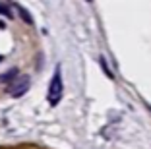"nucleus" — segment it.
<instances>
[{
	"label": "nucleus",
	"instance_id": "obj_3",
	"mask_svg": "<svg viewBox=\"0 0 151 149\" xmlns=\"http://www.w3.org/2000/svg\"><path fill=\"white\" fill-rule=\"evenodd\" d=\"M16 10H18L19 18L23 19V23H27V25H31V23H33V18H31V14L27 12L25 8H22V6H18V8H16Z\"/></svg>",
	"mask_w": 151,
	"mask_h": 149
},
{
	"label": "nucleus",
	"instance_id": "obj_6",
	"mask_svg": "<svg viewBox=\"0 0 151 149\" xmlns=\"http://www.w3.org/2000/svg\"><path fill=\"white\" fill-rule=\"evenodd\" d=\"M101 66H103V70H105V74H107L109 78H112V72L109 70V66H107V62H105V58H101Z\"/></svg>",
	"mask_w": 151,
	"mask_h": 149
},
{
	"label": "nucleus",
	"instance_id": "obj_5",
	"mask_svg": "<svg viewBox=\"0 0 151 149\" xmlns=\"http://www.w3.org/2000/svg\"><path fill=\"white\" fill-rule=\"evenodd\" d=\"M16 76H18V70H12V72H8L6 76H2V78H0V81H8L10 78H16Z\"/></svg>",
	"mask_w": 151,
	"mask_h": 149
},
{
	"label": "nucleus",
	"instance_id": "obj_2",
	"mask_svg": "<svg viewBox=\"0 0 151 149\" xmlns=\"http://www.w3.org/2000/svg\"><path fill=\"white\" fill-rule=\"evenodd\" d=\"M27 89H29V78H22L18 83H16V87L10 89V93H12V97H19V95H23Z\"/></svg>",
	"mask_w": 151,
	"mask_h": 149
},
{
	"label": "nucleus",
	"instance_id": "obj_1",
	"mask_svg": "<svg viewBox=\"0 0 151 149\" xmlns=\"http://www.w3.org/2000/svg\"><path fill=\"white\" fill-rule=\"evenodd\" d=\"M47 99H49V105L50 107H56L58 103H60V99H62V76H60V70L54 72L52 79H50Z\"/></svg>",
	"mask_w": 151,
	"mask_h": 149
},
{
	"label": "nucleus",
	"instance_id": "obj_4",
	"mask_svg": "<svg viewBox=\"0 0 151 149\" xmlns=\"http://www.w3.org/2000/svg\"><path fill=\"white\" fill-rule=\"evenodd\" d=\"M0 14H2V16H6V18H12L10 8H8V6H4V4H0Z\"/></svg>",
	"mask_w": 151,
	"mask_h": 149
}]
</instances>
